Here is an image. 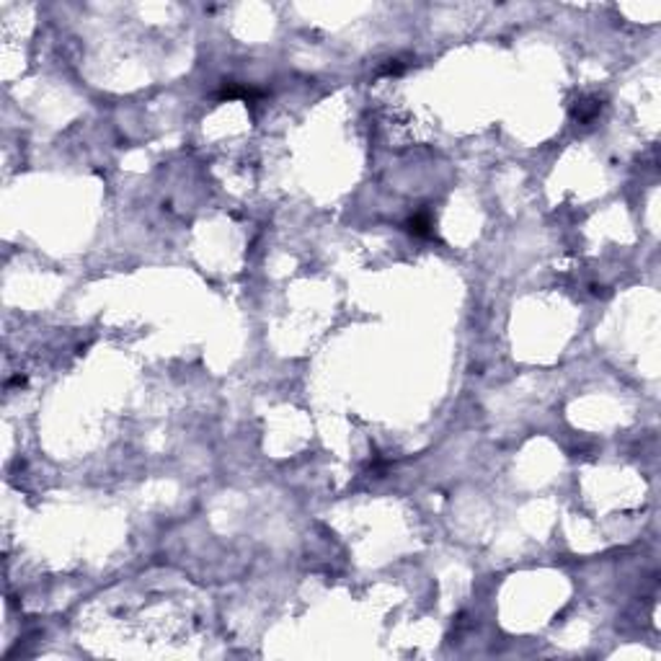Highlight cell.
<instances>
[{"mask_svg": "<svg viewBox=\"0 0 661 661\" xmlns=\"http://www.w3.org/2000/svg\"><path fill=\"white\" fill-rule=\"evenodd\" d=\"M408 233H413V235H418V238H429V235H432V220H429V215H413V217L408 220Z\"/></svg>", "mask_w": 661, "mask_h": 661, "instance_id": "1", "label": "cell"}, {"mask_svg": "<svg viewBox=\"0 0 661 661\" xmlns=\"http://www.w3.org/2000/svg\"><path fill=\"white\" fill-rule=\"evenodd\" d=\"M403 70V65L398 62V59H390V65H385L382 68V73H387V75H395V73H401Z\"/></svg>", "mask_w": 661, "mask_h": 661, "instance_id": "2", "label": "cell"}]
</instances>
